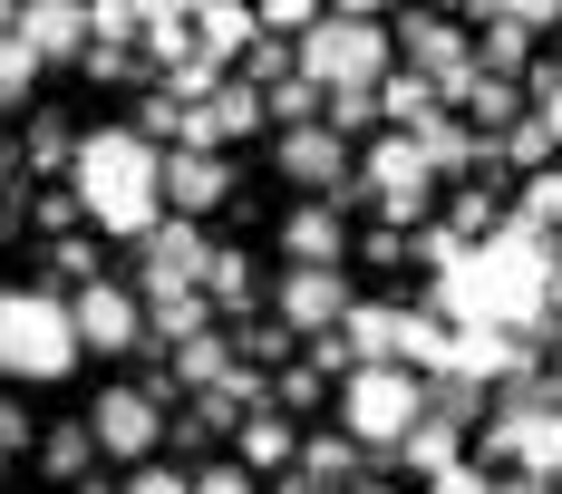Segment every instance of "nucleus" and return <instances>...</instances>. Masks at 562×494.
<instances>
[{
	"label": "nucleus",
	"instance_id": "603ef678",
	"mask_svg": "<svg viewBox=\"0 0 562 494\" xmlns=\"http://www.w3.org/2000/svg\"><path fill=\"white\" fill-rule=\"evenodd\" d=\"M0 446H10V456H20V446H30V417H20V407H10V397H0Z\"/></svg>",
	"mask_w": 562,
	"mask_h": 494
},
{
	"label": "nucleus",
	"instance_id": "a18cd8bd",
	"mask_svg": "<svg viewBox=\"0 0 562 494\" xmlns=\"http://www.w3.org/2000/svg\"><path fill=\"white\" fill-rule=\"evenodd\" d=\"M321 397V369H281L272 379V407H311Z\"/></svg>",
	"mask_w": 562,
	"mask_h": 494
},
{
	"label": "nucleus",
	"instance_id": "5701e85b",
	"mask_svg": "<svg viewBox=\"0 0 562 494\" xmlns=\"http://www.w3.org/2000/svg\"><path fill=\"white\" fill-rule=\"evenodd\" d=\"M456 446H465V417H447V407H427V417H417V437L397 446V465L437 475V465H456Z\"/></svg>",
	"mask_w": 562,
	"mask_h": 494
},
{
	"label": "nucleus",
	"instance_id": "39448f33",
	"mask_svg": "<svg viewBox=\"0 0 562 494\" xmlns=\"http://www.w3.org/2000/svg\"><path fill=\"white\" fill-rule=\"evenodd\" d=\"M301 78H321V88H379L389 78V30L379 20H349V10L311 20L301 30Z\"/></svg>",
	"mask_w": 562,
	"mask_h": 494
},
{
	"label": "nucleus",
	"instance_id": "ddd939ff",
	"mask_svg": "<svg viewBox=\"0 0 562 494\" xmlns=\"http://www.w3.org/2000/svg\"><path fill=\"white\" fill-rule=\"evenodd\" d=\"M224 194H233L224 146H166V204L175 214H214Z\"/></svg>",
	"mask_w": 562,
	"mask_h": 494
},
{
	"label": "nucleus",
	"instance_id": "37998d69",
	"mask_svg": "<svg viewBox=\"0 0 562 494\" xmlns=\"http://www.w3.org/2000/svg\"><path fill=\"white\" fill-rule=\"evenodd\" d=\"M194 494H252V465L233 456V465H194Z\"/></svg>",
	"mask_w": 562,
	"mask_h": 494
},
{
	"label": "nucleus",
	"instance_id": "cd10ccee",
	"mask_svg": "<svg viewBox=\"0 0 562 494\" xmlns=\"http://www.w3.org/2000/svg\"><path fill=\"white\" fill-rule=\"evenodd\" d=\"M262 98H272L281 126H321V108H330V88H321V78H301V68H291L281 88H262Z\"/></svg>",
	"mask_w": 562,
	"mask_h": 494
},
{
	"label": "nucleus",
	"instance_id": "ea45409f",
	"mask_svg": "<svg viewBox=\"0 0 562 494\" xmlns=\"http://www.w3.org/2000/svg\"><path fill=\"white\" fill-rule=\"evenodd\" d=\"M475 20H524V30H543V20H562V0H475Z\"/></svg>",
	"mask_w": 562,
	"mask_h": 494
},
{
	"label": "nucleus",
	"instance_id": "a211bd4d",
	"mask_svg": "<svg viewBox=\"0 0 562 494\" xmlns=\"http://www.w3.org/2000/svg\"><path fill=\"white\" fill-rule=\"evenodd\" d=\"M194 30H204V58H243L262 40V10L252 0H194Z\"/></svg>",
	"mask_w": 562,
	"mask_h": 494
},
{
	"label": "nucleus",
	"instance_id": "1a4fd4ad",
	"mask_svg": "<svg viewBox=\"0 0 562 494\" xmlns=\"http://www.w3.org/2000/svg\"><path fill=\"white\" fill-rule=\"evenodd\" d=\"M281 175L311 184V194H330V204H359V194H369V175L349 165L339 126H291V136H281Z\"/></svg>",
	"mask_w": 562,
	"mask_h": 494
},
{
	"label": "nucleus",
	"instance_id": "c756f323",
	"mask_svg": "<svg viewBox=\"0 0 562 494\" xmlns=\"http://www.w3.org/2000/svg\"><path fill=\"white\" fill-rule=\"evenodd\" d=\"M204 311H214V291H175V301H156V321H146V329L175 349V339H194V329H204Z\"/></svg>",
	"mask_w": 562,
	"mask_h": 494
},
{
	"label": "nucleus",
	"instance_id": "f257e3e1",
	"mask_svg": "<svg viewBox=\"0 0 562 494\" xmlns=\"http://www.w3.org/2000/svg\"><path fill=\"white\" fill-rule=\"evenodd\" d=\"M553 233L543 223L505 214L485 243H465L447 272H437V311H447L456 329H514V339H562L553 329Z\"/></svg>",
	"mask_w": 562,
	"mask_h": 494
},
{
	"label": "nucleus",
	"instance_id": "f704fd0d",
	"mask_svg": "<svg viewBox=\"0 0 562 494\" xmlns=\"http://www.w3.org/2000/svg\"><path fill=\"white\" fill-rule=\"evenodd\" d=\"M524 223H543V233H562V165H543V175H524Z\"/></svg>",
	"mask_w": 562,
	"mask_h": 494
},
{
	"label": "nucleus",
	"instance_id": "6e6552de",
	"mask_svg": "<svg viewBox=\"0 0 562 494\" xmlns=\"http://www.w3.org/2000/svg\"><path fill=\"white\" fill-rule=\"evenodd\" d=\"M88 427H98V456L146 465V456H156V437H166V397H156V388H98Z\"/></svg>",
	"mask_w": 562,
	"mask_h": 494
},
{
	"label": "nucleus",
	"instance_id": "e2e57ef3",
	"mask_svg": "<svg viewBox=\"0 0 562 494\" xmlns=\"http://www.w3.org/2000/svg\"><path fill=\"white\" fill-rule=\"evenodd\" d=\"M553 388H562V359H553Z\"/></svg>",
	"mask_w": 562,
	"mask_h": 494
},
{
	"label": "nucleus",
	"instance_id": "7ed1b4c3",
	"mask_svg": "<svg viewBox=\"0 0 562 494\" xmlns=\"http://www.w3.org/2000/svg\"><path fill=\"white\" fill-rule=\"evenodd\" d=\"M88 359V339H78V311L40 291V281H20V291H0V379H68Z\"/></svg>",
	"mask_w": 562,
	"mask_h": 494
},
{
	"label": "nucleus",
	"instance_id": "9b49d317",
	"mask_svg": "<svg viewBox=\"0 0 562 494\" xmlns=\"http://www.w3.org/2000/svg\"><path fill=\"white\" fill-rule=\"evenodd\" d=\"M204 262H214V243L194 233V214H175L146 233V301H175V291H204Z\"/></svg>",
	"mask_w": 562,
	"mask_h": 494
},
{
	"label": "nucleus",
	"instance_id": "c85d7f7f",
	"mask_svg": "<svg viewBox=\"0 0 562 494\" xmlns=\"http://www.w3.org/2000/svg\"><path fill=\"white\" fill-rule=\"evenodd\" d=\"M495 223H505V204H495V184H465V194L447 204V233H465V243H485Z\"/></svg>",
	"mask_w": 562,
	"mask_h": 494
},
{
	"label": "nucleus",
	"instance_id": "473e14b6",
	"mask_svg": "<svg viewBox=\"0 0 562 494\" xmlns=\"http://www.w3.org/2000/svg\"><path fill=\"white\" fill-rule=\"evenodd\" d=\"M40 456H49V475H88V456H98V427L78 417V427H58V437L40 446Z\"/></svg>",
	"mask_w": 562,
	"mask_h": 494
},
{
	"label": "nucleus",
	"instance_id": "5fc2aeb1",
	"mask_svg": "<svg viewBox=\"0 0 562 494\" xmlns=\"http://www.w3.org/2000/svg\"><path fill=\"white\" fill-rule=\"evenodd\" d=\"M330 10H349V20H379V10H397V0H330Z\"/></svg>",
	"mask_w": 562,
	"mask_h": 494
},
{
	"label": "nucleus",
	"instance_id": "bb28decb",
	"mask_svg": "<svg viewBox=\"0 0 562 494\" xmlns=\"http://www.w3.org/2000/svg\"><path fill=\"white\" fill-rule=\"evenodd\" d=\"M553 146H562V136L543 126V116H514L505 136H495V156H505V165H524V175H543V165H553Z\"/></svg>",
	"mask_w": 562,
	"mask_h": 494
},
{
	"label": "nucleus",
	"instance_id": "423d86ee",
	"mask_svg": "<svg viewBox=\"0 0 562 494\" xmlns=\"http://www.w3.org/2000/svg\"><path fill=\"white\" fill-rule=\"evenodd\" d=\"M359 175H369V194H379V214H389L397 233H417V223H427V204H437V165H427L417 136H379Z\"/></svg>",
	"mask_w": 562,
	"mask_h": 494
},
{
	"label": "nucleus",
	"instance_id": "0eeeda50",
	"mask_svg": "<svg viewBox=\"0 0 562 494\" xmlns=\"http://www.w3.org/2000/svg\"><path fill=\"white\" fill-rule=\"evenodd\" d=\"M485 456L514 465V475H553L562 485V407H533V397H505L485 417Z\"/></svg>",
	"mask_w": 562,
	"mask_h": 494
},
{
	"label": "nucleus",
	"instance_id": "2eb2a0df",
	"mask_svg": "<svg viewBox=\"0 0 562 494\" xmlns=\"http://www.w3.org/2000/svg\"><path fill=\"white\" fill-rule=\"evenodd\" d=\"M339 311H349L339 262H291V281H281V321L291 329H339Z\"/></svg>",
	"mask_w": 562,
	"mask_h": 494
},
{
	"label": "nucleus",
	"instance_id": "aec40b11",
	"mask_svg": "<svg viewBox=\"0 0 562 494\" xmlns=\"http://www.w3.org/2000/svg\"><path fill=\"white\" fill-rule=\"evenodd\" d=\"M437 108H447L437 78H417V68H389V78H379V116H397V136H417Z\"/></svg>",
	"mask_w": 562,
	"mask_h": 494
},
{
	"label": "nucleus",
	"instance_id": "6ab92c4d",
	"mask_svg": "<svg viewBox=\"0 0 562 494\" xmlns=\"http://www.w3.org/2000/svg\"><path fill=\"white\" fill-rule=\"evenodd\" d=\"M281 252H291V262H339V252H349V233H339V204H301V214L281 223Z\"/></svg>",
	"mask_w": 562,
	"mask_h": 494
},
{
	"label": "nucleus",
	"instance_id": "e433bc0d",
	"mask_svg": "<svg viewBox=\"0 0 562 494\" xmlns=\"http://www.w3.org/2000/svg\"><path fill=\"white\" fill-rule=\"evenodd\" d=\"M369 116H379V88H330L321 126H339V136H349V126H369Z\"/></svg>",
	"mask_w": 562,
	"mask_h": 494
},
{
	"label": "nucleus",
	"instance_id": "c03bdc74",
	"mask_svg": "<svg viewBox=\"0 0 562 494\" xmlns=\"http://www.w3.org/2000/svg\"><path fill=\"white\" fill-rule=\"evenodd\" d=\"M427 494H495V485H485V465H465V456H456V465L427 475Z\"/></svg>",
	"mask_w": 562,
	"mask_h": 494
},
{
	"label": "nucleus",
	"instance_id": "4c0bfd02",
	"mask_svg": "<svg viewBox=\"0 0 562 494\" xmlns=\"http://www.w3.org/2000/svg\"><path fill=\"white\" fill-rule=\"evenodd\" d=\"M30 165H78V136H68V116H40V126H30Z\"/></svg>",
	"mask_w": 562,
	"mask_h": 494
},
{
	"label": "nucleus",
	"instance_id": "72a5a7b5",
	"mask_svg": "<svg viewBox=\"0 0 562 494\" xmlns=\"http://www.w3.org/2000/svg\"><path fill=\"white\" fill-rule=\"evenodd\" d=\"M204 291H214V301H252V252H224V243H214V262H204Z\"/></svg>",
	"mask_w": 562,
	"mask_h": 494
},
{
	"label": "nucleus",
	"instance_id": "dca6fc26",
	"mask_svg": "<svg viewBox=\"0 0 562 494\" xmlns=\"http://www.w3.org/2000/svg\"><path fill=\"white\" fill-rule=\"evenodd\" d=\"M20 40L40 58H88V0H20Z\"/></svg>",
	"mask_w": 562,
	"mask_h": 494
},
{
	"label": "nucleus",
	"instance_id": "393cba45",
	"mask_svg": "<svg viewBox=\"0 0 562 494\" xmlns=\"http://www.w3.org/2000/svg\"><path fill=\"white\" fill-rule=\"evenodd\" d=\"M301 465H311L321 485H339V494H349V485H359V465H369V446L339 427V437H311V446H301Z\"/></svg>",
	"mask_w": 562,
	"mask_h": 494
},
{
	"label": "nucleus",
	"instance_id": "79ce46f5",
	"mask_svg": "<svg viewBox=\"0 0 562 494\" xmlns=\"http://www.w3.org/2000/svg\"><path fill=\"white\" fill-rule=\"evenodd\" d=\"M233 349H243L252 369H272L281 349H291V321H281V329H233Z\"/></svg>",
	"mask_w": 562,
	"mask_h": 494
},
{
	"label": "nucleus",
	"instance_id": "7c9ffc66",
	"mask_svg": "<svg viewBox=\"0 0 562 494\" xmlns=\"http://www.w3.org/2000/svg\"><path fill=\"white\" fill-rule=\"evenodd\" d=\"M40 68H49V58L10 30V40H0V98H30V88H40Z\"/></svg>",
	"mask_w": 562,
	"mask_h": 494
},
{
	"label": "nucleus",
	"instance_id": "f03ea898",
	"mask_svg": "<svg viewBox=\"0 0 562 494\" xmlns=\"http://www.w3.org/2000/svg\"><path fill=\"white\" fill-rule=\"evenodd\" d=\"M68 184H78L98 233H156V214H166V146L146 126H98V136H78Z\"/></svg>",
	"mask_w": 562,
	"mask_h": 494
},
{
	"label": "nucleus",
	"instance_id": "3c124183",
	"mask_svg": "<svg viewBox=\"0 0 562 494\" xmlns=\"http://www.w3.org/2000/svg\"><path fill=\"white\" fill-rule=\"evenodd\" d=\"M136 20L156 30V20H194V0H136Z\"/></svg>",
	"mask_w": 562,
	"mask_h": 494
},
{
	"label": "nucleus",
	"instance_id": "680f3d73",
	"mask_svg": "<svg viewBox=\"0 0 562 494\" xmlns=\"http://www.w3.org/2000/svg\"><path fill=\"white\" fill-rule=\"evenodd\" d=\"M0 475H10V446H0Z\"/></svg>",
	"mask_w": 562,
	"mask_h": 494
},
{
	"label": "nucleus",
	"instance_id": "a878e982",
	"mask_svg": "<svg viewBox=\"0 0 562 494\" xmlns=\"http://www.w3.org/2000/svg\"><path fill=\"white\" fill-rule=\"evenodd\" d=\"M204 108H214V146H224V136H252V126H262V108H272V98H262V88H252V78H233V88H214V98H204Z\"/></svg>",
	"mask_w": 562,
	"mask_h": 494
},
{
	"label": "nucleus",
	"instance_id": "052dcab7",
	"mask_svg": "<svg viewBox=\"0 0 562 494\" xmlns=\"http://www.w3.org/2000/svg\"><path fill=\"white\" fill-rule=\"evenodd\" d=\"M437 10H475V0H437Z\"/></svg>",
	"mask_w": 562,
	"mask_h": 494
},
{
	"label": "nucleus",
	"instance_id": "20e7f679",
	"mask_svg": "<svg viewBox=\"0 0 562 494\" xmlns=\"http://www.w3.org/2000/svg\"><path fill=\"white\" fill-rule=\"evenodd\" d=\"M417 417H427V379H417V369H397V359L349 369V379H339V427L369 446V456H397V446L417 437Z\"/></svg>",
	"mask_w": 562,
	"mask_h": 494
},
{
	"label": "nucleus",
	"instance_id": "49530a36",
	"mask_svg": "<svg viewBox=\"0 0 562 494\" xmlns=\"http://www.w3.org/2000/svg\"><path fill=\"white\" fill-rule=\"evenodd\" d=\"M533 116L562 136V68H533Z\"/></svg>",
	"mask_w": 562,
	"mask_h": 494
},
{
	"label": "nucleus",
	"instance_id": "09e8293b",
	"mask_svg": "<svg viewBox=\"0 0 562 494\" xmlns=\"http://www.w3.org/2000/svg\"><path fill=\"white\" fill-rule=\"evenodd\" d=\"M78 214H88V204H78V184H68V194H40V223H49V233H68Z\"/></svg>",
	"mask_w": 562,
	"mask_h": 494
},
{
	"label": "nucleus",
	"instance_id": "9d476101",
	"mask_svg": "<svg viewBox=\"0 0 562 494\" xmlns=\"http://www.w3.org/2000/svg\"><path fill=\"white\" fill-rule=\"evenodd\" d=\"M68 311H78V339H88L98 359H126V349L146 339V301H136V291H116V281L68 291Z\"/></svg>",
	"mask_w": 562,
	"mask_h": 494
},
{
	"label": "nucleus",
	"instance_id": "f8f14e48",
	"mask_svg": "<svg viewBox=\"0 0 562 494\" xmlns=\"http://www.w3.org/2000/svg\"><path fill=\"white\" fill-rule=\"evenodd\" d=\"M407 68H417V78H437V98H465V78H475V40H465V30H456V20H437V10H427V20H407Z\"/></svg>",
	"mask_w": 562,
	"mask_h": 494
},
{
	"label": "nucleus",
	"instance_id": "864d4df0",
	"mask_svg": "<svg viewBox=\"0 0 562 494\" xmlns=\"http://www.w3.org/2000/svg\"><path fill=\"white\" fill-rule=\"evenodd\" d=\"M281 494H339V485H321L311 465H281Z\"/></svg>",
	"mask_w": 562,
	"mask_h": 494
},
{
	"label": "nucleus",
	"instance_id": "a19ab883",
	"mask_svg": "<svg viewBox=\"0 0 562 494\" xmlns=\"http://www.w3.org/2000/svg\"><path fill=\"white\" fill-rule=\"evenodd\" d=\"M116 494H194V475H184V465H136Z\"/></svg>",
	"mask_w": 562,
	"mask_h": 494
},
{
	"label": "nucleus",
	"instance_id": "4468645a",
	"mask_svg": "<svg viewBox=\"0 0 562 494\" xmlns=\"http://www.w3.org/2000/svg\"><path fill=\"white\" fill-rule=\"evenodd\" d=\"M339 339H349L359 369H379V359L407 369V311H397V301H349V311H339Z\"/></svg>",
	"mask_w": 562,
	"mask_h": 494
},
{
	"label": "nucleus",
	"instance_id": "4d7b16f0",
	"mask_svg": "<svg viewBox=\"0 0 562 494\" xmlns=\"http://www.w3.org/2000/svg\"><path fill=\"white\" fill-rule=\"evenodd\" d=\"M349 494H397V485H369V475H359V485H349Z\"/></svg>",
	"mask_w": 562,
	"mask_h": 494
},
{
	"label": "nucleus",
	"instance_id": "4be33fe9",
	"mask_svg": "<svg viewBox=\"0 0 562 494\" xmlns=\"http://www.w3.org/2000/svg\"><path fill=\"white\" fill-rule=\"evenodd\" d=\"M184 379V388H214V379H233V339H214V329H194V339H175L166 349V388Z\"/></svg>",
	"mask_w": 562,
	"mask_h": 494
},
{
	"label": "nucleus",
	"instance_id": "2f4dec72",
	"mask_svg": "<svg viewBox=\"0 0 562 494\" xmlns=\"http://www.w3.org/2000/svg\"><path fill=\"white\" fill-rule=\"evenodd\" d=\"M88 40H108V49H126V40H146L136 0H88Z\"/></svg>",
	"mask_w": 562,
	"mask_h": 494
},
{
	"label": "nucleus",
	"instance_id": "412c9836",
	"mask_svg": "<svg viewBox=\"0 0 562 494\" xmlns=\"http://www.w3.org/2000/svg\"><path fill=\"white\" fill-rule=\"evenodd\" d=\"M456 108L475 116V136H505L514 116H524V88H514V78H495V68H475V78H465V98H456Z\"/></svg>",
	"mask_w": 562,
	"mask_h": 494
},
{
	"label": "nucleus",
	"instance_id": "de8ad7c7",
	"mask_svg": "<svg viewBox=\"0 0 562 494\" xmlns=\"http://www.w3.org/2000/svg\"><path fill=\"white\" fill-rule=\"evenodd\" d=\"M252 10H262L272 30H311V20H321V0H252Z\"/></svg>",
	"mask_w": 562,
	"mask_h": 494
},
{
	"label": "nucleus",
	"instance_id": "b1692460",
	"mask_svg": "<svg viewBox=\"0 0 562 494\" xmlns=\"http://www.w3.org/2000/svg\"><path fill=\"white\" fill-rule=\"evenodd\" d=\"M524 58H533V30H524V20H475V68L524 78Z\"/></svg>",
	"mask_w": 562,
	"mask_h": 494
},
{
	"label": "nucleus",
	"instance_id": "58836bf2",
	"mask_svg": "<svg viewBox=\"0 0 562 494\" xmlns=\"http://www.w3.org/2000/svg\"><path fill=\"white\" fill-rule=\"evenodd\" d=\"M243 78H252V88H281V78H291V49H281V40H252V49H243Z\"/></svg>",
	"mask_w": 562,
	"mask_h": 494
},
{
	"label": "nucleus",
	"instance_id": "6e6d98bb",
	"mask_svg": "<svg viewBox=\"0 0 562 494\" xmlns=\"http://www.w3.org/2000/svg\"><path fill=\"white\" fill-rule=\"evenodd\" d=\"M10 30H20V0H0V40H10Z\"/></svg>",
	"mask_w": 562,
	"mask_h": 494
},
{
	"label": "nucleus",
	"instance_id": "8fccbe9b",
	"mask_svg": "<svg viewBox=\"0 0 562 494\" xmlns=\"http://www.w3.org/2000/svg\"><path fill=\"white\" fill-rule=\"evenodd\" d=\"M495 494H562V485H553V475H514V465H505V475H495Z\"/></svg>",
	"mask_w": 562,
	"mask_h": 494
},
{
	"label": "nucleus",
	"instance_id": "f3484780",
	"mask_svg": "<svg viewBox=\"0 0 562 494\" xmlns=\"http://www.w3.org/2000/svg\"><path fill=\"white\" fill-rule=\"evenodd\" d=\"M233 456H243L252 475H281V465H301V437H291V407H252V417L233 427Z\"/></svg>",
	"mask_w": 562,
	"mask_h": 494
},
{
	"label": "nucleus",
	"instance_id": "13d9d810",
	"mask_svg": "<svg viewBox=\"0 0 562 494\" xmlns=\"http://www.w3.org/2000/svg\"><path fill=\"white\" fill-rule=\"evenodd\" d=\"M553 321H562V262H553Z\"/></svg>",
	"mask_w": 562,
	"mask_h": 494
},
{
	"label": "nucleus",
	"instance_id": "c9c22d12",
	"mask_svg": "<svg viewBox=\"0 0 562 494\" xmlns=\"http://www.w3.org/2000/svg\"><path fill=\"white\" fill-rule=\"evenodd\" d=\"M49 272L88 291V281H98V243H78V233H58V243H49Z\"/></svg>",
	"mask_w": 562,
	"mask_h": 494
},
{
	"label": "nucleus",
	"instance_id": "bf43d9fd",
	"mask_svg": "<svg viewBox=\"0 0 562 494\" xmlns=\"http://www.w3.org/2000/svg\"><path fill=\"white\" fill-rule=\"evenodd\" d=\"M0 204H10V165H0Z\"/></svg>",
	"mask_w": 562,
	"mask_h": 494
}]
</instances>
